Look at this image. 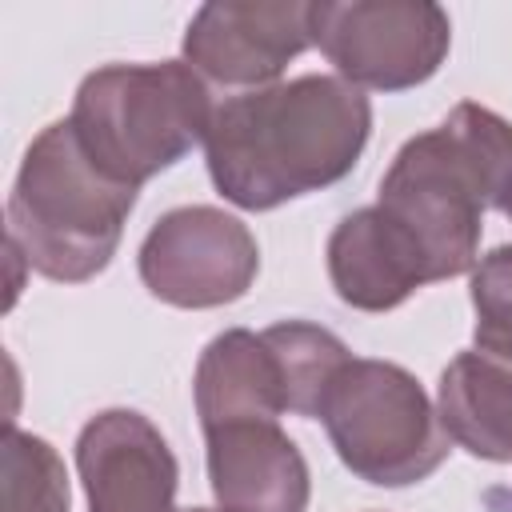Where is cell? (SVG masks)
<instances>
[{
  "instance_id": "cell-1",
  "label": "cell",
  "mask_w": 512,
  "mask_h": 512,
  "mask_svg": "<svg viewBox=\"0 0 512 512\" xmlns=\"http://www.w3.org/2000/svg\"><path fill=\"white\" fill-rule=\"evenodd\" d=\"M372 136V104L328 72H304L216 104L204 164L216 192L244 212L340 184Z\"/></svg>"
},
{
  "instance_id": "cell-2",
  "label": "cell",
  "mask_w": 512,
  "mask_h": 512,
  "mask_svg": "<svg viewBox=\"0 0 512 512\" xmlns=\"http://www.w3.org/2000/svg\"><path fill=\"white\" fill-rule=\"evenodd\" d=\"M512 200V124L460 100L436 128L400 144L380 176L384 208L424 252L432 284L476 268L484 212Z\"/></svg>"
},
{
  "instance_id": "cell-3",
  "label": "cell",
  "mask_w": 512,
  "mask_h": 512,
  "mask_svg": "<svg viewBox=\"0 0 512 512\" xmlns=\"http://www.w3.org/2000/svg\"><path fill=\"white\" fill-rule=\"evenodd\" d=\"M136 188L108 180L68 120H52L24 152L8 192V240L24 264L56 284L100 276L124 236Z\"/></svg>"
},
{
  "instance_id": "cell-4",
  "label": "cell",
  "mask_w": 512,
  "mask_h": 512,
  "mask_svg": "<svg viewBox=\"0 0 512 512\" xmlns=\"http://www.w3.org/2000/svg\"><path fill=\"white\" fill-rule=\"evenodd\" d=\"M212 112L208 80L184 60L104 64L80 80L68 124L108 180L140 192L204 144Z\"/></svg>"
},
{
  "instance_id": "cell-5",
  "label": "cell",
  "mask_w": 512,
  "mask_h": 512,
  "mask_svg": "<svg viewBox=\"0 0 512 512\" xmlns=\"http://www.w3.org/2000/svg\"><path fill=\"white\" fill-rule=\"evenodd\" d=\"M316 420L340 464L376 488H408L448 460V436L420 380L372 356H352L328 384Z\"/></svg>"
},
{
  "instance_id": "cell-6",
  "label": "cell",
  "mask_w": 512,
  "mask_h": 512,
  "mask_svg": "<svg viewBox=\"0 0 512 512\" xmlns=\"http://www.w3.org/2000/svg\"><path fill=\"white\" fill-rule=\"evenodd\" d=\"M312 44L352 88L404 92L436 76L452 20L432 0H312Z\"/></svg>"
},
{
  "instance_id": "cell-7",
  "label": "cell",
  "mask_w": 512,
  "mask_h": 512,
  "mask_svg": "<svg viewBox=\"0 0 512 512\" xmlns=\"http://www.w3.org/2000/svg\"><path fill=\"white\" fill-rule=\"evenodd\" d=\"M136 268L160 304L204 312L240 300L256 284L260 248L240 216L212 204H184L148 228Z\"/></svg>"
},
{
  "instance_id": "cell-8",
  "label": "cell",
  "mask_w": 512,
  "mask_h": 512,
  "mask_svg": "<svg viewBox=\"0 0 512 512\" xmlns=\"http://www.w3.org/2000/svg\"><path fill=\"white\" fill-rule=\"evenodd\" d=\"M312 0H208L184 28V64L208 84L256 92L312 48Z\"/></svg>"
},
{
  "instance_id": "cell-9",
  "label": "cell",
  "mask_w": 512,
  "mask_h": 512,
  "mask_svg": "<svg viewBox=\"0 0 512 512\" xmlns=\"http://www.w3.org/2000/svg\"><path fill=\"white\" fill-rule=\"evenodd\" d=\"M88 512H180V464L160 428L136 408H104L76 436Z\"/></svg>"
},
{
  "instance_id": "cell-10",
  "label": "cell",
  "mask_w": 512,
  "mask_h": 512,
  "mask_svg": "<svg viewBox=\"0 0 512 512\" xmlns=\"http://www.w3.org/2000/svg\"><path fill=\"white\" fill-rule=\"evenodd\" d=\"M204 464L224 512H304L312 500L308 460L280 420L244 416L204 428Z\"/></svg>"
},
{
  "instance_id": "cell-11",
  "label": "cell",
  "mask_w": 512,
  "mask_h": 512,
  "mask_svg": "<svg viewBox=\"0 0 512 512\" xmlns=\"http://www.w3.org/2000/svg\"><path fill=\"white\" fill-rule=\"evenodd\" d=\"M324 256L336 296L356 312H392L432 284L420 244L376 204L348 212L332 228Z\"/></svg>"
},
{
  "instance_id": "cell-12",
  "label": "cell",
  "mask_w": 512,
  "mask_h": 512,
  "mask_svg": "<svg viewBox=\"0 0 512 512\" xmlns=\"http://www.w3.org/2000/svg\"><path fill=\"white\" fill-rule=\"evenodd\" d=\"M192 400L200 428L244 416L280 420L288 412V396H284L280 360L264 340V332L228 328L212 336L192 372Z\"/></svg>"
},
{
  "instance_id": "cell-13",
  "label": "cell",
  "mask_w": 512,
  "mask_h": 512,
  "mask_svg": "<svg viewBox=\"0 0 512 512\" xmlns=\"http://www.w3.org/2000/svg\"><path fill=\"white\" fill-rule=\"evenodd\" d=\"M436 416L444 436L476 460H512V368L484 352H460L440 372Z\"/></svg>"
},
{
  "instance_id": "cell-14",
  "label": "cell",
  "mask_w": 512,
  "mask_h": 512,
  "mask_svg": "<svg viewBox=\"0 0 512 512\" xmlns=\"http://www.w3.org/2000/svg\"><path fill=\"white\" fill-rule=\"evenodd\" d=\"M264 340L272 344V352L280 360L288 412L316 420L332 376L352 360V352L344 348V340L336 332H328L312 320H280V324L264 328Z\"/></svg>"
},
{
  "instance_id": "cell-15",
  "label": "cell",
  "mask_w": 512,
  "mask_h": 512,
  "mask_svg": "<svg viewBox=\"0 0 512 512\" xmlns=\"http://www.w3.org/2000/svg\"><path fill=\"white\" fill-rule=\"evenodd\" d=\"M0 468H4V512H68L72 508L60 452L44 436L20 432L12 420L4 424Z\"/></svg>"
},
{
  "instance_id": "cell-16",
  "label": "cell",
  "mask_w": 512,
  "mask_h": 512,
  "mask_svg": "<svg viewBox=\"0 0 512 512\" xmlns=\"http://www.w3.org/2000/svg\"><path fill=\"white\" fill-rule=\"evenodd\" d=\"M468 296L476 308V352L512 368V244L476 260Z\"/></svg>"
},
{
  "instance_id": "cell-17",
  "label": "cell",
  "mask_w": 512,
  "mask_h": 512,
  "mask_svg": "<svg viewBox=\"0 0 512 512\" xmlns=\"http://www.w3.org/2000/svg\"><path fill=\"white\" fill-rule=\"evenodd\" d=\"M188 512H224V508H188Z\"/></svg>"
},
{
  "instance_id": "cell-18",
  "label": "cell",
  "mask_w": 512,
  "mask_h": 512,
  "mask_svg": "<svg viewBox=\"0 0 512 512\" xmlns=\"http://www.w3.org/2000/svg\"><path fill=\"white\" fill-rule=\"evenodd\" d=\"M504 216H508V220H512V200H508V208H504Z\"/></svg>"
}]
</instances>
